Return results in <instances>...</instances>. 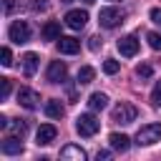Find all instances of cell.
<instances>
[{
    "label": "cell",
    "instance_id": "obj_1",
    "mask_svg": "<svg viewBox=\"0 0 161 161\" xmlns=\"http://www.w3.org/2000/svg\"><path fill=\"white\" fill-rule=\"evenodd\" d=\"M156 141H161V123H146L138 128V133H136L138 146H153Z\"/></svg>",
    "mask_w": 161,
    "mask_h": 161
},
{
    "label": "cell",
    "instance_id": "obj_2",
    "mask_svg": "<svg viewBox=\"0 0 161 161\" xmlns=\"http://www.w3.org/2000/svg\"><path fill=\"white\" fill-rule=\"evenodd\" d=\"M98 128H101V121H98L93 113H80V116L75 118V131H78L80 136H96Z\"/></svg>",
    "mask_w": 161,
    "mask_h": 161
},
{
    "label": "cell",
    "instance_id": "obj_3",
    "mask_svg": "<svg viewBox=\"0 0 161 161\" xmlns=\"http://www.w3.org/2000/svg\"><path fill=\"white\" fill-rule=\"evenodd\" d=\"M98 23H101L103 28H116V25L123 23V13H121L118 8H101V13H98Z\"/></svg>",
    "mask_w": 161,
    "mask_h": 161
},
{
    "label": "cell",
    "instance_id": "obj_4",
    "mask_svg": "<svg viewBox=\"0 0 161 161\" xmlns=\"http://www.w3.org/2000/svg\"><path fill=\"white\" fill-rule=\"evenodd\" d=\"M8 35H10V40L13 43H28L30 40V25L25 23V20H15L10 28H8Z\"/></svg>",
    "mask_w": 161,
    "mask_h": 161
},
{
    "label": "cell",
    "instance_id": "obj_5",
    "mask_svg": "<svg viewBox=\"0 0 161 161\" xmlns=\"http://www.w3.org/2000/svg\"><path fill=\"white\" fill-rule=\"evenodd\" d=\"M111 118L116 123H133L136 121V108L131 103H118L113 111H111Z\"/></svg>",
    "mask_w": 161,
    "mask_h": 161
},
{
    "label": "cell",
    "instance_id": "obj_6",
    "mask_svg": "<svg viewBox=\"0 0 161 161\" xmlns=\"http://www.w3.org/2000/svg\"><path fill=\"white\" fill-rule=\"evenodd\" d=\"M48 80L50 83H63L65 80V75H68V65L63 63V60H50V65H48Z\"/></svg>",
    "mask_w": 161,
    "mask_h": 161
},
{
    "label": "cell",
    "instance_id": "obj_7",
    "mask_svg": "<svg viewBox=\"0 0 161 161\" xmlns=\"http://www.w3.org/2000/svg\"><path fill=\"white\" fill-rule=\"evenodd\" d=\"M118 53L121 55H126V58H133L136 53H138V40H136V35H123V38H118Z\"/></svg>",
    "mask_w": 161,
    "mask_h": 161
},
{
    "label": "cell",
    "instance_id": "obj_8",
    "mask_svg": "<svg viewBox=\"0 0 161 161\" xmlns=\"http://www.w3.org/2000/svg\"><path fill=\"white\" fill-rule=\"evenodd\" d=\"M38 101H40V96H38L33 88H20V91H18V103H20L23 108L35 111V108H38Z\"/></svg>",
    "mask_w": 161,
    "mask_h": 161
},
{
    "label": "cell",
    "instance_id": "obj_9",
    "mask_svg": "<svg viewBox=\"0 0 161 161\" xmlns=\"http://www.w3.org/2000/svg\"><path fill=\"white\" fill-rule=\"evenodd\" d=\"M86 23H88V13L86 10H68L65 13V25L68 28L80 30V28H86Z\"/></svg>",
    "mask_w": 161,
    "mask_h": 161
},
{
    "label": "cell",
    "instance_id": "obj_10",
    "mask_svg": "<svg viewBox=\"0 0 161 161\" xmlns=\"http://www.w3.org/2000/svg\"><path fill=\"white\" fill-rule=\"evenodd\" d=\"M55 136H58V128L53 126V123H43L40 128H38V133H35V143L38 146H48V143H53L55 141Z\"/></svg>",
    "mask_w": 161,
    "mask_h": 161
},
{
    "label": "cell",
    "instance_id": "obj_11",
    "mask_svg": "<svg viewBox=\"0 0 161 161\" xmlns=\"http://www.w3.org/2000/svg\"><path fill=\"white\" fill-rule=\"evenodd\" d=\"M23 138V136H20ZM18 136H8L3 143H0V151L5 153V156H20L23 153V141H20Z\"/></svg>",
    "mask_w": 161,
    "mask_h": 161
},
{
    "label": "cell",
    "instance_id": "obj_12",
    "mask_svg": "<svg viewBox=\"0 0 161 161\" xmlns=\"http://www.w3.org/2000/svg\"><path fill=\"white\" fill-rule=\"evenodd\" d=\"M58 50L65 53V55H75V53L80 50V40H75V38H70V35H60V38H58Z\"/></svg>",
    "mask_w": 161,
    "mask_h": 161
},
{
    "label": "cell",
    "instance_id": "obj_13",
    "mask_svg": "<svg viewBox=\"0 0 161 161\" xmlns=\"http://www.w3.org/2000/svg\"><path fill=\"white\" fill-rule=\"evenodd\" d=\"M60 158H68V161H86V151H83L80 146L68 143V146L60 148Z\"/></svg>",
    "mask_w": 161,
    "mask_h": 161
},
{
    "label": "cell",
    "instance_id": "obj_14",
    "mask_svg": "<svg viewBox=\"0 0 161 161\" xmlns=\"http://www.w3.org/2000/svg\"><path fill=\"white\" fill-rule=\"evenodd\" d=\"M108 143H111V148L113 151H128V146H131V138L126 136V133H111L108 136Z\"/></svg>",
    "mask_w": 161,
    "mask_h": 161
},
{
    "label": "cell",
    "instance_id": "obj_15",
    "mask_svg": "<svg viewBox=\"0 0 161 161\" xmlns=\"http://www.w3.org/2000/svg\"><path fill=\"white\" fill-rule=\"evenodd\" d=\"M63 113H65V108H63V103H60L58 98L45 101V116H48V118H63Z\"/></svg>",
    "mask_w": 161,
    "mask_h": 161
},
{
    "label": "cell",
    "instance_id": "obj_16",
    "mask_svg": "<svg viewBox=\"0 0 161 161\" xmlns=\"http://www.w3.org/2000/svg\"><path fill=\"white\" fill-rule=\"evenodd\" d=\"M43 38H45V40H58V38H60V23L48 20V23L43 25Z\"/></svg>",
    "mask_w": 161,
    "mask_h": 161
},
{
    "label": "cell",
    "instance_id": "obj_17",
    "mask_svg": "<svg viewBox=\"0 0 161 161\" xmlns=\"http://www.w3.org/2000/svg\"><path fill=\"white\" fill-rule=\"evenodd\" d=\"M38 53H25L23 55V70H25V75H33L35 70H38Z\"/></svg>",
    "mask_w": 161,
    "mask_h": 161
},
{
    "label": "cell",
    "instance_id": "obj_18",
    "mask_svg": "<svg viewBox=\"0 0 161 161\" xmlns=\"http://www.w3.org/2000/svg\"><path fill=\"white\" fill-rule=\"evenodd\" d=\"M88 106H91V111H103V108L108 106V96H106V93H91Z\"/></svg>",
    "mask_w": 161,
    "mask_h": 161
},
{
    "label": "cell",
    "instance_id": "obj_19",
    "mask_svg": "<svg viewBox=\"0 0 161 161\" xmlns=\"http://www.w3.org/2000/svg\"><path fill=\"white\" fill-rule=\"evenodd\" d=\"M5 131H10L13 136H25L28 123H25V121H20V118H10V121H8V126H5Z\"/></svg>",
    "mask_w": 161,
    "mask_h": 161
},
{
    "label": "cell",
    "instance_id": "obj_20",
    "mask_svg": "<svg viewBox=\"0 0 161 161\" xmlns=\"http://www.w3.org/2000/svg\"><path fill=\"white\" fill-rule=\"evenodd\" d=\"M93 78H96V70H93L91 65H83V68L78 70V83H80V86H86V83H91Z\"/></svg>",
    "mask_w": 161,
    "mask_h": 161
},
{
    "label": "cell",
    "instance_id": "obj_21",
    "mask_svg": "<svg viewBox=\"0 0 161 161\" xmlns=\"http://www.w3.org/2000/svg\"><path fill=\"white\" fill-rule=\"evenodd\" d=\"M118 68H121L118 60H113V58H106V60H103V73L113 75V73H118Z\"/></svg>",
    "mask_w": 161,
    "mask_h": 161
},
{
    "label": "cell",
    "instance_id": "obj_22",
    "mask_svg": "<svg viewBox=\"0 0 161 161\" xmlns=\"http://www.w3.org/2000/svg\"><path fill=\"white\" fill-rule=\"evenodd\" d=\"M146 40H148V45H151L153 50H161V33H156V30H151V33L146 35Z\"/></svg>",
    "mask_w": 161,
    "mask_h": 161
},
{
    "label": "cell",
    "instance_id": "obj_23",
    "mask_svg": "<svg viewBox=\"0 0 161 161\" xmlns=\"http://www.w3.org/2000/svg\"><path fill=\"white\" fill-rule=\"evenodd\" d=\"M0 63H3L5 68H10V65H13V53H10V48H8V45H3V50H0Z\"/></svg>",
    "mask_w": 161,
    "mask_h": 161
},
{
    "label": "cell",
    "instance_id": "obj_24",
    "mask_svg": "<svg viewBox=\"0 0 161 161\" xmlns=\"http://www.w3.org/2000/svg\"><path fill=\"white\" fill-rule=\"evenodd\" d=\"M151 73H153V70H151V65H148V63L136 65V75H138V78H151Z\"/></svg>",
    "mask_w": 161,
    "mask_h": 161
},
{
    "label": "cell",
    "instance_id": "obj_25",
    "mask_svg": "<svg viewBox=\"0 0 161 161\" xmlns=\"http://www.w3.org/2000/svg\"><path fill=\"white\" fill-rule=\"evenodd\" d=\"M10 96V78H0V98Z\"/></svg>",
    "mask_w": 161,
    "mask_h": 161
},
{
    "label": "cell",
    "instance_id": "obj_26",
    "mask_svg": "<svg viewBox=\"0 0 161 161\" xmlns=\"http://www.w3.org/2000/svg\"><path fill=\"white\" fill-rule=\"evenodd\" d=\"M151 101H153L156 106H161V80L153 86V91H151Z\"/></svg>",
    "mask_w": 161,
    "mask_h": 161
},
{
    "label": "cell",
    "instance_id": "obj_27",
    "mask_svg": "<svg viewBox=\"0 0 161 161\" xmlns=\"http://www.w3.org/2000/svg\"><path fill=\"white\" fill-rule=\"evenodd\" d=\"M151 20L161 28V8H153V10H151Z\"/></svg>",
    "mask_w": 161,
    "mask_h": 161
},
{
    "label": "cell",
    "instance_id": "obj_28",
    "mask_svg": "<svg viewBox=\"0 0 161 161\" xmlns=\"http://www.w3.org/2000/svg\"><path fill=\"white\" fill-rule=\"evenodd\" d=\"M3 8H5V13H10L15 8V0H3Z\"/></svg>",
    "mask_w": 161,
    "mask_h": 161
},
{
    "label": "cell",
    "instance_id": "obj_29",
    "mask_svg": "<svg viewBox=\"0 0 161 161\" xmlns=\"http://www.w3.org/2000/svg\"><path fill=\"white\" fill-rule=\"evenodd\" d=\"M106 158H111V151H98V161H106Z\"/></svg>",
    "mask_w": 161,
    "mask_h": 161
},
{
    "label": "cell",
    "instance_id": "obj_30",
    "mask_svg": "<svg viewBox=\"0 0 161 161\" xmlns=\"http://www.w3.org/2000/svg\"><path fill=\"white\" fill-rule=\"evenodd\" d=\"M98 40H101V38H91V48H93V50H98V45H101Z\"/></svg>",
    "mask_w": 161,
    "mask_h": 161
},
{
    "label": "cell",
    "instance_id": "obj_31",
    "mask_svg": "<svg viewBox=\"0 0 161 161\" xmlns=\"http://www.w3.org/2000/svg\"><path fill=\"white\" fill-rule=\"evenodd\" d=\"M83 3H93V0H83Z\"/></svg>",
    "mask_w": 161,
    "mask_h": 161
}]
</instances>
